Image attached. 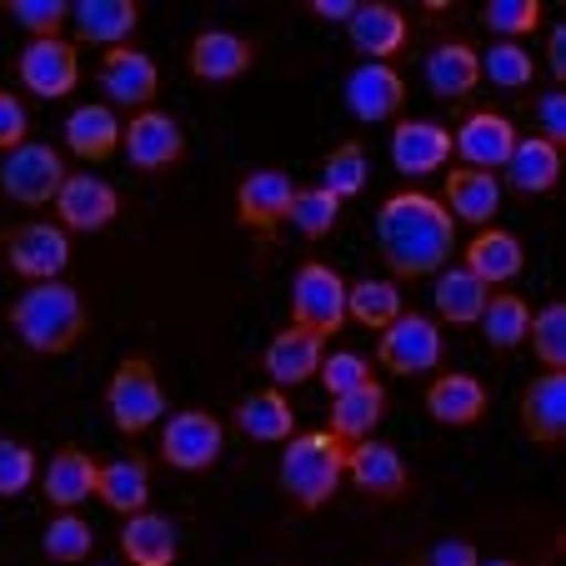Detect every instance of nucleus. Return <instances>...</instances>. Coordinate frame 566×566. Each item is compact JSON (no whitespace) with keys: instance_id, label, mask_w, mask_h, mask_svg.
Segmentation results:
<instances>
[{"instance_id":"obj_1","label":"nucleus","mask_w":566,"mask_h":566,"mask_svg":"<svg viewBox=\"0 0 566 566\" xmlns=\"http://www.w3.org/2000/svg\"><path fill=\"white\" fill-rule=\"evenodd\" d=\"M376 251H381L386 271L401 281H421L447 271L451 251H457V221L451 211L427 191H396L376 206Z\"/></svg>"},{"instance_id":"obj_2","label":"nucleus","mask_w":566,"mask_h":566,"mask_svg":"<svg viewBox=\"0 0 566 566\" xmlns=\"http://www.w3.org/2000/svg\"><path fill=\"white\" fill-rule=\"evenodd\" d=\"M11 332L21 336L25 352L65 356L91 332L86 296H81L71 281H35V286H25L21 296L11 301Z\"/></svg>"},{"instance_id":"obj_3","label":"nucleus","mask_w":566,"mask_h":566,"mask_svg":"<svg viewBox=\"0 0 566 566\" xmlns=\"http://www.w3.org/2000/svg\"><path fill=\"white\" fill-rule=\"evenodd\" d=\"M281 492L296 512H321L332 506V496L342 492L346 481V441H336L332 431H296V437L281 447Z\"/></svg>"},{"instance_id":"obj_4","label":"nucleus","mask_w":566,"mask_h":566,"mask_svg":"<svg viewBox=\"0 0 566 566\" xmlns=\"http://www.w3.org/2000/svg\"><path fill=\"white\" fill-rule=\"evenodd\" d=\"M106 417L116 431H126V437H140V431H150L160 417H166V386H160L156 376V361L150 356H126V361L111 371L106 381Z\"/></svg>"},{"instance_id":"obj_5","label":"nucleus","mask_w":566,"mask_h":566,"mask_svg":"<svg viewBox=\"0 0 566 566\" xmlns=\"http://www.w3.org/2000/svg\"><path fill=\"white\" fill-rule=\"evenodd\" d=\"M291 326L311 336H336L346 326V281L326 261H301L291 276Z\"/></svg>"},{"instance_id":"obj_6","label":"nucleus","mask_w":566,"mask_h":566,"mask_svg":"<svg viewBox=\"0 0 566 566\" xmlns=\"http://www.w3.org/2000/svg\"><path fill=\"white\" fill-rule=\"evenodd\" d=\"M65 176L71 171H65L61 150L45 146V140H25V146H15L11 156L0 160V191H6V201L25 206V211L55 206Z\"/></svg>"},{"instance_id":"obj_7","label":"nucleus","mask_w":566,"mask_h":566,"mask_svg":"<svg viewBox=\"0 0 566 566\" xmlns=\"http://www.w3.org/2000/svg\"><path fill=\"white\" fill-rule=\"evenodd\" d=\"M376 361L391 376H427L447 361V336L431 316L421 311H401L376 342Z\"/></svg>"},{"instance_id":"obj_8","label":"nucleus","mask_w":566,"mask_h":566,"mask_svg":"<svg viewBox=\"0 0 566 566\" xmlns=\"http://www.w3.org/2000/svg\"><path fill=\"white\" fill-rule=\"evenodd\" d=\"M0 247H6V261L21 281H61L65 266H71V235L61 231L55 221H21L11 231L0 235Z\"/></svg>"},{"instance_id":"obj_9","label":"nucleus","mask_w":566,"mask_h":566,"mask_svg":"<svg viewBox=\"0 0 566 566\" xmlns=\"http://www.w3.org/2000/svg\"><path fill=\"white\" fill-rule=\"evenodd\" d=\"M221 447H226V427L221 417L201 407H186V411H171L166 427H160V461L176 471H206L221 461Z\"/></svg>"},{"instance_id":"obj_10","label":"nucleus","mask_w":566,"mask_h":566,"mask_svg":"<svg viewBox=\"0 0 566 566\" xmlns=\"http://www.w3.org/2000/svg\"><path fill=\"white\" fill-rule=\"evenodd\" d=\"M120 150H126V160L146 176L171 171V166H181V156H186V130L176 116L150 106V111H136V116L120 126Z\"/></svg>"},{"instance_id":"obj_11","label":"nucleus","mask_w":566,"mask_h":566,"mask_svg":"<svg viewBox=\"0 0 566 566\" xmlns=\"http://www.w3.org/2000/svg\"><path fill=\"white\" fill-rule=\"evenodd\" d=\"M15 75L35 101H65L81 86V51L75 41L55 35V41H31L15 55Z\"/></svg>"},{"instance_id":"obj_12","label":"nucleus","mask_w":566,"mask_h":566,"mask_svg":"<svg viewBox=\"0 0 566 566\" xmlns=\"http://www.w3.org/2000/svg\"><path fill=\"white\" fill-rule=\"evenodd\" d=\"M116 216H120V191L106 176H91V171L65 176L61 196H55V226H61L65 235L71 231L96 235V231H106Z\"/></svg>"},{"instance_id":"obj_13","label":"nucleus","mask_w":566,"mask_h":566,"mask_svg":"<svg viewBox=\"0 0 566 566\" xmlns=\"http://www.w3.org/2000/svg\"><path fill=\"white\" fill-rule=\"evenodd\" d=\"M291 201H296V181L281 166H261V171H247L235 186V221L256 235H271L291 216Z\"/></svg>"},{"instance_id":"obj_14","label":"nucleus","mask_w":566,"mask_h":566,"mask_svg":"<svg viewBox=\"0 0 566 566\" xmlns=\"http://www.w3.org/2000/svg\"><path fill=\"white\" fill-rule=\"evenodd\" d=\"M96 75L120 111H150V101L160 96V65H156V55L140 51V45H116V51H106Z\"/></svg>"},{"instance_id":"obj_15","label":"nucleus","mask_w":566,"mask_h":566,"mask_svg":"<svg viewBox=\"0 0 566 566\" xmlns=\"http://www.w3.org/2000/svg\"><path fill=\"white\" fill-rule=\"evenodd\" d=\"M346 476H352V486L361 496H371V502H401V496L411 492V471L407 461H401V451L386 447V441H356V447H346Z\"/></svg>"},{"instance_id":"obj_16","label":"nucleus","mask_w":566,"mask_h":566,"mask_svg":"<svg viewBox=\"0 0 566 566\" xmlns=\"http://www.w3.org/2000/svg\"><path fill=\"white\" fill-rule=\"evenodd\" d=\"M251 65H256V45H251L247 35L226 31V25H211V31H201L186 45V71H191L196 81H206V86H231Z\"/></svg>"},{"instance_id":"obj_17","label":"nucleus","mask_w":566,"mask_h":566,"mask_svg":"<svg viewBox=\"0 0 566 566\" xmlns=\"http://www.w3.org/2000/svg\"><path fill=\"white\" fill-rule=\"evenodd\" d=\"M512 146H516V126L502 111H471L461 120V130L451 136V156H461L471 171H492V176L496 166L512 160Z\"/></svg>"},{"instance_id":"obj_18","label":"nucleus","mask_w":566,"mask_h":566,"mask_svg":"<svg viewBox=\"0 0 566 566\" xmlns=\"http://www.w3.org/2000/svg\"><path fill=\"white\" fill-rule=\"evenodd\" d=\"M346 31H352L356 55H361V61H376V65H391L411 41V21L396 11V6H386V0H366V6H356V15L346 21Z\"/></svg>"},{"instance_id":"obj_19","label":"nucleus","mask_w":566,"mask_h":566,"mask_svg":"<svg viewBox=\"0 0 566 566\" xmlns=\"http://www.w3.org/2000/svg\"><path fill=\"white\" fill-rule=\"evenodd\" d=\"M407 106V81L396 75V65H376L361 61L352 75H346V111L366 126H381L396 111Z\"/></svg>"},{"instance_id":"obj_20","label":"nucleus","mask_w":566,"mask_h":566,"mask_svg":"<svg viewBox=\"0 0 566 566\" xmlns=\"http://www.w3.org/2000/svg\"><path fill=\"white\" fill-rule=\"evenodd\" d=\"M522 431L542 451L566 447V371L532 376V386L522 391Z\"/></svg>"},{"instance_id":"obj_21","label":"nucleus","mask_w":566,"mask_h":566,"mask_svg":"<svg viewBox=\"0 0 566 566\" xmlns=\"http://www.w3.org/2000/svg\"><path fill=\"white\" fill-rule=\"evenodd\" d=\"M96 476H101V461L86 447H61L41 471V492L55 512H81V502L96 496Z\"/></svg>"},{"instance_id":"obj_22","label":"nucleus","mask_w":566,"mask_h":566,"mask_svg":"<svg viewBox=\"0 0 566 566\" xmlns=\"http://www.w3.org/2000/svg\"><path fill=\"white\" fill-rule=\"evenodd\" d=\"M461 266L471 271V276L481 281V286H506V281H516L526 271V247L522 235L502 231V226H486V231H476L461 247Z\"/></svg>"},{"instance_id":"obj_23","label":"nucleus","mask_w":566,"mask_h":566,"mask_svg":"<svg viewBox=\"0 0 566 566\" xmlns=\"http://www.w3.org/2000/svg\"><path fill=\"white\" fill-rule=\"evenodd\" d=\"M441 196H447L441 206L451 211V221H467V226H476V231H486V226L496 221V211H502V176L451 166Z\"/></svg>"},{"instance_id":"obj_24","label":"nucleus","mask_w":566,"mask_h":566,"mask_svg":"<svg viewBox=\"0 0 566 566\" xmlns=\"http://www.w3.org/2000/svg\"><path fill=\"white\" fill-rule=\"evenodd\" d=\"M451 160V130L441 120H401L391 130V166L401 176H431Z\"/></svg>"},{"instance_id":"obj_25","label":"nucleus","mask_w":566,"mask_h":566,"mask_svg":"<svg viewBox=\"0 0 566 566\" xmlns=\"http://www.w3.org/2000/svg\"><path fill=\"white\" fill-rule=\"evenodd\" d=\"M486 407H492V391H486L471 371H441L437 381L427 386L431 421H441V427H451V431L476 427V421L486 417Z\"/></svg>"},{"instance_id":"obj_26","label":"nucleus","mask_w":566,"mask_h":566,"mask_svg":"<svg viewBox=\"0 0 566 566\" xmlns=\"http://www.w3.org/2000/svg\"><path fill=\"white\" fill-rule=\"evenodd\" d=\"M235 431L247 441H261V447H286L296 437V407L281 386H261V391L241 396L235 407Z\"/></svg>"},{"instance_id":"obj_27","label":"nucleus","mask_w":566,"mask_h":566,"mask_svg":"<svg viewBox=\"0 0 566 566\" xmlns=\"http://www.w3.org/2000/svg\"><path fill=\"white\" fill-rule=\"evenodd\" d=\"M321 361H326V346H321V336L301 332V326H286V332H276L266 342V352H261V366H266L271 386H306L311 376L321 371Z\"/></svg>"},{"instance_id":"obj_28","label":"nucleus","mask_w":566,"mask_h":566,"mask_svg":"<svg viewBox=\"0 0 566 566\" xmlns=\"http://www.w3.org/2000/svg\"><path fill=\"white\" fill-rule=\"evenodd\" d=\"M71 25H75V45H126L140 25V6L136 0H81L71 6Z\"/></svg>"},{"instance_id":"obj_29","label":"nucleus","mask_w":566,"mask_h":566,"mask_svg":"<svg viewBox=\"0 0 566 566\" xmlns=\"http://www.w3.org/2000/svg\"><path fill=\"white\" fill-rule=\"evenodd\" d=\"M562 166H566L562 146H552L542 136H516L512 160H506V186L516 196H546L562 186Z\"/></svg>"},{"instance_id":"obj_30","label":"nucleus","mask_w":566,"mask_h":566,"mask_svg":"<svg viewBox=\"0 0 566 566\" xmlns=\"http://www.w3.org/2000/svg\"><path fill=\"white\" fill-rule=\"evenodd\" d=\"M96 502L111 506L120 522H126V516H136V512H150V461H146V457L101 461Z\"/></svg>"},{"instance_id":"obj_31","label":"nucleus","mask_w":566,"mask_h":566,"mask_svg":"<svg viewBox=\"0 0 566 566\" xmlns=\"http://www.w3.org/2000/svg\"><path fill=\"white\" fill-rule=\"evenodd\" d=\"M176 552H181V532L171 516L136 512L120 522V556L130 566H176Z\"/></svg>"},{"instance_id":"obj_32","label":"nucleus","mask_w":566,"mask_h":566,"mask_svg":"<svg viewBox=\"0 0 566 566\" xmlns=\"http://www.w3.org/2000/svg\"><path fill=\"white\" fill-rule=\"evenodd\" d=\"M65 150L81 160H111L120 150V116L101 101H86V106H75L65 116Z\"/></svg>"},{"instance_id":"obj_33","label":"nucleus","mask_w":566,"mask_h":566,"mask_svg":"<svg viewBox=\"0 0 566 566\" xmlns=\"http://www.w3.org/2000/svg\"><path fill=\"white\" fill-rule=\"evenodd\" d=\"M386 417V386L376 381H361L356 391L346 396H332V437L346 441V447H356V441H366L376 427H381Z\"/></svg>"},{"instance_id":"obj_34","label":"nucleus","mask_w":566,"mask_h":566,"mask_svg":"<svg viewBox=\"0 0 566 566\" xmlns=\"http://www.w3.org/2000/svg\"><path fill=\"white\" fill-rule=\"evenodd\" d=\"M481 81V55L476 45L467 41H441L437 51L427 55V86L437 91L441 101H467Z\"/></svg>"},{"instance_id":"obj_35","label":"nucleus","mask_w":566,"mask_h":566,"mask_svg":"<svg viewBox=\"0 0 566 566\" xmlns=\"http://www.w3.org/2000/svg\"><path fill=\"white\" fill-rule=\"evenodd\" d=\"M486 296H492V286H481L467 266L437 271V286H431V301H437L447 326H476L481 311H486Z\"/></svg>"},{"instance_id":"obj_36","label":"nucleus","mask_w":566,"mask_h":566,"mask_svg":"<svg viewBox=\"0 0 566 566\" xmlns=\"http://www.w3.org/2000/svg\"><path fill=\"white\" fill-rule=\"evenodd\" d=\"M476 326L492 352H516L526 342V326H532V306L516 291H496V296H486V311H481Z\"/></svg>"},{"instance_id":"obj_37","label":"nucleus","mask_w":566,"mask_h":566,"mask_svg":"<svg viewBox=\"0 0 566 566\" xmlns=\"http://www.w3.org/2000/svg\"><path fill=\"white\" fill-rule=\"evenodd\" d=\"M401 316V286L396 281H356L346 286V321L366 326V332H386Z\"/></svg>"},{"instance_id":"obj_38","label":"nucleus","mask_w":566,"mask_h":566,"mask_svg":"<svg viewBox=\"0 0 566 566\" xmlns=\"http://www.w3.org/2000/svg\"><path fill=\"white\" fill-rule=\"evenodd\" d=\"M91 546H96V532L81 512H55L41 532V552L55 566H81L91 556Z\"/></svg>"},{"instance_id":"obj_39","label":"nucleus","mask_w":566,"mask_h":566,"mask_svg":"<svg viewBox=\"0 0 566 566\" xmlns=\"http://www.w3.org/2000/svg\"><path fill=\"white\" fill-rule=\"evenodd\" d=\"M366 181H371V171H366V146L361 140H342V146H332V156L321 160V186H326L336 201L361 196Z\"/></svg>"},{"instance_id":"obj_40","label":"nucleus","mask_w":566,"mask_h":566,"mask_svg":"<svg viewBox=\"0 0 566 566\" xmlns=\"http://www.w3.org/2000/svg\"><path fill=\"white\" fill-rule=\"evenodd\" d=\"M291 226H296L306 241H321V235H332L336 221H342V201H336L326 186H296V201H291Z\"/></svg>"},{"instance_id":"obj_41","label":"nucleus","mask_w":566,"mask_h":566,"mask_svg":"<svg viewBox=\"0 0 566 566\" xmlns=\"http://www.w3.org/2000/svg\"><path fill=\"white\" fill-rule=\"evenodd\" d=\"M526 342H532L536 361H542L546 371H566V306L562 301H546L542 311H532Z\"/></svg>"},{"instance_id":"obj_42","label":"nucleus","mask_w":566,"mask_h":566,"mask_svg":"<svg viewBox=\"0 0 566 566\" xmlns=\"http://www.w3.org/2000/svg\"><path fill=\"white\" fill-rule=\"evenodd\" d=\"M481 71H486V81H492L496 91H526L536 75V61L522 41H496L481 55Z\"/></svg>"},{"instance_id":"obj_43","label":"nucleus","mask_w":566,"mask_h":566,"mask_svg":"<svg viewBox=\"0 0 566 566\" xmlns=\"http://www.w3.org/2000/svg\"><path fill=\"white\" fill-rule=\"evenodd\" d=\"M481 25L496 41H526L542 25V0H492V6H481Z\"/></svg>"},{"instance_id":"obj_44","label":"nucleus","mask_w":566,"mask_h":566,"mask_svg":"<svg viewBox=\"0 0 566 566\" xmlns=\"http://www.w3.org/2000/svg\"><path fill=\"white\" fill-rule=\"evenodd\" d=\"M6 11L31 41H55L71 25V0H6Z\"/></svg>"},{"instance_id":"obj_45","label":"nucleus","mask_w":566,"mask_h":566,"mask_svg":"<svg viewBox=\"0 0 566 566\" xmlns=\"http://www.w3.org/2000/svg\"><path fill=\"white\" fill-rule=\"evenodd\" d=\"M31 481H35V451L11 437H0V502L31 492Z\"/></svg>"},{"instance_id":"obj_46","label":"nucleus","mask_w":566,"mask_h":566,"mask_svg":"<svg viewBox=\"0 0 566 566\" xmlns=\"http://www.w3.org/2000/svg\"><path fill=\"white\" fill-rule=\"evenodd\" d=\"M321 386L332 396H346V391H356L361 381H371V361H366L361 352H332L326 361H321Z\"/></svg>"},{"instance_id":"obj_47","label":"nucleus","mask_w":566,"mask_h":566,"mask_svg":"<svg viewBox=\"0 0 566 566\" xmlns=\"http://www.w3.org/2000/svg\"><path fill=\"white\" fill-rule=\"evenodd\" d=\"M411 566H481V552L467 536H441V542L421 546V552L411 556Z\"/></svg>"},{"instance_id":"obj_48","label":"nucleus","mask_w":566,"mask_h":566,"mask_svg":"<svg viewBox=\"0 0 566 566\" xmlns=\"http://www.w3.org/2000/svg\"><path fill=\"white\" fill-rule=\"evenodd\" d=\"M31 140V116H25L15 91H0V156H11L15 146Z\"/></svg>"},{"instance_id":"obj_49","label":"nucleus","mask_w":566,"mask_h":566,"mask_svg":"<svg viewBox=\"0 0 566 566\" xmlns=\"http://www.w3.org/2000/svg\"><path fill=\"white\" fill-rule=\"evenodd\" d=\"M536 126H542V140L566 150V96L562 91H546V96L536 101Z\"/></svg>"},{"instance_id":"obj_50","label":"nucleus","mask_w":566,"mask_h":566,"mask_svg":"<svg viewBox=\"0 0 566 566\" xmlns=\"http://www.w3.org/2000/svg\"><path fill=\"white\" fill-rule=\"evenodd\" d=\"M311 15H321V21H336V25H346L356 15V0H311L306 6Z\"/></svg>"},{"instance_id":"obj_51","label":"nucleus","mask_w":566,"mask_h":566,"mask_svg":"<svg viewBox=\"0 0 566 566\" xmlns=\"http://www.w3.org/2000/svg\"><path fill=\"white\" fill-rule=\"evenodd\" d=\"M552 75L556 81H566V25H556L552 31Z\"/></svg>"},{"instance_id":"obj_52","label":"nucleus","mask_w":566,"mask_h":566,"mask_svg":"<svg viewBox=\"0 0 566 566\" xmlns=\"http://www.w3.org/2000/svg\"><path fill=\"white\" fill-rule=\"evenodd\" d=\"M481 566H516V562H506V556H496V562H481Z\"/></svg>"}]
</instances>
